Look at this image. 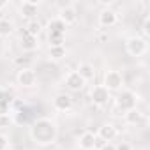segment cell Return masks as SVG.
Listing matches in <instances>:
<instances>
[{"label":"cell","mask_w":150,"mask_h":150,"mask_svg":"<svg viewBox=\"0 0 150 150\" xmlns=\"http://www.w3.org/2000/svg\"><path fill=\"white\" fill-rule=\"evenodd\" d=\"M80 146L83 150H94L97 146V136L94 132H83L80 136Z\"/></svg>","instance_id":"4fadbf2b"},{"label":"cell","mask_w":150,"mask_h":150,"mask_svg":"<svg viewBox=\"0 0 150 150\" xmlns=\"http://www.w3.org/2000/svg\"><path fill=\"white\" fill-rule=\"evenodd\" d=\"M124 85V78H122V74L118 71H108L104 74V88H108L110 92L111 90H118L120 87Z\"/></svg>","instance_id":"5b68a950"},{"label":"cell","mask_w":150,"mask_h":150,"mask_svg":"<svg viewBox=\"0 0 150 150\" xmlns=\"http://www.w3.org/2000/svg\"><path fill=\"white\" fill-rule=\"evenodd\" d=\"M99 150H115V145L113 143H104V145H101Z\"/></svg>","instance_id":"484cf974"},{"label":"cell","mask_w":150,"mask_h":150,"mask_svg":"<svg viewBox=\"0 0 150 150\" xmlns=\"http://www.w3.org/2000/svg\"><path fill=\"white\" fill-rule=\"evenodd\" d=\"M53 106H55V110H58V111H69L71 106H72V99H71V96H67V94H58V96L53 99Z\"/></svg>","instance_id":"8fae6325"},{"label":"cell","mask_w":150,"mask_h":150,"mask_svg":"<svg viewBox=\"0 0 150 150\" xmlns=\"http://www.w3.org/2000/svg\"><path fill=\"white\" fill-rule=\"evenodd\" d=\"M64 34H48V41H50V48L53 46H64Z\"/></svg>","instance_id":"44dd1931"},{"label":"cell","mask_w":150,"mask_h":150,"mask_svg":"<svg viewBox=\"0 0 150 150\" xmlns=\"http://www.w3.org/2000/svg\"><path fill=\"white\" fill-rule=\"evenodd\" d=\"M115 136H117V129H115V125H111V124H104V125L99 127V132H97V138H99V139L110 143L111 139H115Z\"/></svg>","instance_id":"7c38bea8"},{"label":"cell","mask_w":150,"mask_h":150,"mask_svg":"<svg viewBox=\"0 0 150 150\" xmlns=\"http://www.w3.org/2000/svg\"><path fill=\"white\" fill-rule=\"evenodd\" d=\"M90 99H92L94 104L104 106V104L110 101V90L104 88L103 85H96V87L92 88V92H90Z\"/></svg>","instance_id":"8992f818"},{"label":"cell","mask_w":150,"mask_h":150,"mask_svg":"<svg viewBox=\"0 0 150 150\" xmlns=\"http://www.w3.org/2000/svg\"><path fill=\"white\" fill-rule=\"evenodd\" d=\"M21 48L25 51H34L37 48V37H34V35H30V34L25 32L21 35Z\"/></svg>","instance_id":"9a60e30c"},{"label":"cell","mask_w":150,"mask_h":150,"mask_svg":"<svg viewBox=\"0 0 150 150\" xmlns=\"http://www.w3.org/2000/svg\"><path fill=\"white\" fill-rule=\"evenodd\" d=\"M136 101H138V97H136L134 92L124 90V92L118 96V99H117V106H118L122 111H129V110H134V108H136Z\"/></svg>","instance_id":"3957f363"},{"label":"cell","mask_w":150,"mask_h":150,"mask_svg":"<svg viewBox=\"0 0 150 150\" xmlns=\"http://www.w3.org/2000/svg\"><path fill=\"white\" fill-rule=\"evenodd\" d=\"M58 20L69 27V25H72V23H76V21H78V11L74 9L72 6H65V7H62V9H60Z\"/></svg>","instance_id":"ba28073f"},{"label":"cell","mask_w":150,"mask_h":150,"mask_svg":"<svg viewBox=\"0 0 150 150\" xmlns=\"http://www.w3.org/2000/svg\"><path fill=\"white\" fill-rule=\"evenodd\" d=\"M117 21H118V16H117L115 11H111V9H103V11L99 13V25H101V27L110 28V27L117 25Z\"/></svg>","instance_id":"30bf717a"},{"label":"cell","mask_w":150,"mask_h":150,"mask_svg":"<svg viewBox=\"0 0 150 150\" xmlns=\"http://www.w3.org/2000/svg\"><path fill=\"white\" fill-rule=\"evenodd\" d=\"M30 136L39 145H50L57 139V127L48 118H39L30 127Z\"/></svg>","instance_id":"6da1fadb"},{"label":"cell","mask_w":150,"mask_h":150,"mask_svg":"<svg viewBox=\"0 0 150 150\" xmlns=\"http://www.w3.org/2000/svg\"><path fill=\"white\" fill-rule=\"evenodd\" d=\"M65 30H67V25L62 23L58 18L57 20H51L48 23V34H64L65 35Z\"/></svg>","instance_id":"2e32d148"},{"label":"cell","mask_w":150,"mask_h":150,"mask_svg":"<svg viewBox=\"0 0 150 150\" xmlns=\"http://www.w3.org/2000/svg\"><path fill=\"white\" fill-rule=\"evenodd\" d=\"M141 120H143V113L139 111V110H129V111H125V122L127 124H131V125H138V124H141Z\"/></svg>","instance_id":"e0dca14e"},{"label":"cell","mask_w":150,"mask_h":150,"mask_svg":"<svg viewBox=\"0 0 150 150\" xmlns=\"http://www.w3.org/2000/svg\"><path fill=\"white\" fill-rule=\"evenodd\" d=\"M65 85H67V88L72 90V92H80V90L85 87V80L80 76L76 71H72V72H69L67 76H65Z\"/></svg>","instance_id":"52a82bcc"},{"label":"cell","mask_w":150,"mask_h":150,"mask_svg":"<svg viewBox=\"0 0 150 150\" xmlns=\"http://www.w3.org/2000/svg\"><path fill=\"white\" fill-rule=\"evenodd\" d=\"M76 72L80 74L83 80H85V83H87L88 80H94V76H96V69H94V65H92V64H80Z\"/></svg>","instance_id":"5bb4252c"},{"label":"cell","mask_w":150,"mask_h":150,"mask_svg":"<svg viewBox=\"0 0 150 150\" xmlns=\"http://www.w3.org/2000/svg\"><path fill=\"white\" fill-rule=\"evenodd\" d=\"M125 48H127V53H129V55H132V57H141V55H145V51H146V39L138 37V35L129 37L127 42H125Z\"/></svg>","instance_id":"7a4b0ae2"},{"label":"cell","mask_w":150,"mask_h":150,"mask_svg":"<svg viewBox=\"0 0 150 150\" xmlns=\"http://www.w3.org/2000/svg\"><path fill=\"white\" fill-rule=\"evenodd\" d=\"M37 13H39V4L34 2V0H25V2L20 6V14H21L23 18L34 20Z\"/></svg>","instance_id":"9c48e42d"},{"label":"cell","mask_w":150,"mask_h":150,"mask_svg":"<svg viewBox=\"0 0 150 150\" xmlns=\"http://www.w3.org/2000/svg\"><path fill=\"white\" fill-rule=\"evenodd\" d=\"M7 6V2H0V9H2V7H6Z\"/></svg>","instance_id":"f546056e"},{"label":"cell","mask_w":150,"mask_h":150,"mask_svg":"<svg viewBox=\"0 0 150 150\" xmlns=\"http://www.w3.org/2000/svg\"><path fill=\"white\" fill-rule=\"evenodd\" d=\"M7 145H9L7 138L4 134H0V150H7Z\"/></svg>","instance_id":"cb8c5ba5"},{"label":"cell","mask_w":150,"mask_h":150,"mask_svg":"<svg viewBox=\"0 0 150 150\" xmlns=\"http://www.w3.org/2000/svg\"><path fill=\"white\" fill-rule=\"evenodd\" d=\"M4 96H6V92H4V88H0V99H2Z\"/></svg>","instance_id":"f1b7e54d"},{"label":"cell","mask_w":150,"mask_h":150,"mask_svg":"<svg viewBox=\"0 0 150 150\" xmlns=\"http://www.w3.org/2000/svg\"><path fill=\"white\" fill-rule=\"evenodd\" d=\"M35 72L30 69V67H21L20 71H18V76H16V81H18V85L20 87H25V88H28V87H34L35 85Z\"/></svg>","instance_id":"277c9868"},{"label":"cell","mask_w":150,"mask_h":150,"mask_svg":"<svg viewBox=\"0 0 150 150\" xmlns=\"http://www.w3.org/2000/svg\"><path fill=\"white\" fill-rule=\"evenodd\" d=\"M150 18H146L145 21H143V34H145V37H148L150 35Z\"/></svg>","instance_id":"603a6c76"},{"label":"cell","mask_w":150,"mask_h":150,"mask_svg":"<svg viewBox=\"0 0 150 150\" xmlns=\"http://www.w3.org/2000/svg\"><path fill=\"white\" fill-rule=\"evenodd\" d=\"M13 23L9 21V20H6V18H2L0 20V37H9L11 34H13Z\"/></svg>","instance_id":"ac0fdd59"},{"label":"cell","mask_w":150,"mask_h":150,"mask_svg":"<svg viewBox=\"0 0 150 150\" xmlns=\"http://www.w3.org/2000/svg\"><path fill=\"white\" fill-rule=\"evenodd\" d=\"M25 32L30 34V35H34V37H37V35L41 34V23H39L37 20H30L28 25H27V30H25Z\"/></svg>","instance_id":"ffe728a7"},{"label":"cell","mask_w":150,"mask_h":150,"mask_svg":"<svg viewBox=\"0 0 150 150\" xmlns=\"http://www.w3.org/2000/svg\"><path fill=\"white\" fill-rule=\"evenodd\" d=\"M14 62H16V64H28L30 60H28V58H16Z\"/></svg>","instance_id":"83f0119b"},{"label":"cell","mask_w":150,"mask_h":150,"mask_svg":"<svg viewBox=\"0 0 150 150\" xmlns=\"http://www.w3.org/2000/svg\"><path fill=\"white\" fill-rule=\"evenodd\" d=\"M9 106H11V96L6 94L2 99H0V117H4L9 113Z\"/></svg>","instance_id":"7402d4cb"},{"label":"cell","mask_w":150,"mask_h":150,"mask_svg":"<svg viewBox=\"0 0 150 150\" xmlns=\"http://www.w3.org/2000/svg\"><path fill=\"white\" fill-rule=\"evenodd\" d=\"M115 150H132V148H131V145H129V143H125V141H122V143H118V145H115Z\"/></svg>","instance_id":"d4e9b609"},{"label":"cell","mask_w":150,"mask_h":150,"mask_svg":"<svg viewBox=\"0 0 150 150\" xmlns=\"http://www.w3.org/2000/svg\"><path fill=\"white\" fill-rule=\"evenodd\" d=\"M97 41L99 42H104V41H108V35L106 34H101V35H97Z\"/></svg>","instance_id":"4316f807"},{"label":"cell","mask_w":150,"mask_h":150,"mask_svg":"<svg viewBox=\"0 0 150 150\" xmlns=\"http://www.w3.org/2000/svg\"><path fill=\"white\" fill-rule=\"evenodd\" d=\"M65 57V48L64 46H53V48H50V58L51 60H62Z\"/></svg>","instance_id":"d6986e66"}]
</instances>
